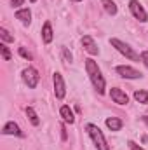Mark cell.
Masks as SVG:
<instances>
[{"instance_id":"obj_1","label":"cell","mask_w":148,"mask_h":150,"mask_svg":"<svg viewBox=\"0 0 148 150\" xmlns=\"http://www.w3.org/2000/svg\"><path fill=\"white\" fill-rule=\"evenodd\" d=\"M85 72L89 75V79H91L94 89H96L99 94H105V79H103L101 70H99V67H98V63H96L94 59H91V58L85 59Z\"/></svg>"},{"instance_id":"obj_2","label":"cell","mask_w":148,"mask_h":150,"mask_svg":"<svg viewBox=\"0 0 148 150\" xmlns=\"http://www.w3.org/2000/svg\"><path fill=\"white\" fill-rule=\"evenodd\" d=\"M85 131L89 133L92 143L96 145L98 150H110L108 149V143H106V138H105V134H103V131H101L96 124H87V126H85Z\"/></svg>"},{"instance_id":"obj_3","label":"cell","mask_w":148,"mask_h":150,"mask_svg":"<svg viewBox=\"0 0 148 150\" xmlns=\"http://www.w3.org/2000/svg\"><path fill=\"white\" fill-rule=\"evenodd\" d=\"M110 44L120 52V54H124L127 59H132V61H140V59H141L140 54H136V52L132 51V47H129V44H125V42H122V40H118V38H111Z\"/></svg>"},{"instance_id":"obj_4","label":"cell","mask_w":148,"mask_h":150,"mask_svg":"<svg viewBox=\"0 0 148 150\" xmlns=\"http://www.w3.org/2000/svg\"><path fill=\"white\" fill-rule=\"evenodd\" d=\"M23 80H25V84L30 87V89H35L38 84V80H40V75L35 68H32V67H28V68H25L23 70Z\"/></svg>"},{"instance_id":"obj_5","label":"cell","mask_w":148,"mask_h":150,"mask_svg":"<svg viewBox=\"0 0 148 150\" xmlns=\"http://www.w3.org/2000/svg\"><path fill=\"white\" fill-rule=\"evenodd\" d=\"M129 9H131L132 16H134L138 21H141V23H147V21H148L147 11L143 9V5H141L138 0H131V2H129Z\"/></svg>"},{"instance_id":"obj_6","label":"cell","mask_w":148,"mask_h":150,"mask_svg":"<svg viewBox=\"0 0 148 150\" xmlns=\"http://www.w3.org/2000/svg\"><path fill=\"white\" fill-rule=\"evenodd\" d=\"M52 82H54V94L58 100H63L65 94H66V86H65V80H63V75L56 74L52 75Z\"/></svg>"},{"instance_id":"obj_7","label":"cell","mask_w":148,"mask_h":150,"mask_svg":"<svg viewBox=\"0 0 148 150\" xmlns=\"http://www.w3.org/2000/svg\"><path fill=\"white\" fill-rule=\"evenodd\" d=\"M115 70H117V74L120 75V77H124V79H140L141 77V72H138L136 68L127 67V65H120Z\"/></svg>"},{"instance_id":"obj_8","label":"cell","mask_w":148,"mask_h":150,"mask_svg":"<svg viewBox=\"0 0 148 150\" xmlns=\"http://www.w3.org/2000/svg\"><path fill=\"white\" fill-rule=\"evenodd\" d=\"M110 96H111V100H113L115 103H118V105H127V103H129L127 94H125L122 89H118V87H111Z\"/></svg>"},{"instance_id":"obj_9","label":"cell","mask_w":148,"mask_h":150,"mask_svg":"<svg viewBox=\"0 0 148 150\" xmlns=\"http://www.w3.org/2000/svg\"><path fill=\"white\" fill-rule=\"evenodd\" d=\"M82 45H84V49L91 54V56H96L98 52H99V49H98V45H96V42H94V38L91 37V35H85V37H82Z\"/></svg>"},{"instance_id":"obj_10","label":"cell","mask_w":148,"mask_h":150,"mask_svg":"<svg viewBox=\"0 0 148 150\" xmlns=\"http://www.w3.org/2000/svg\"><path fill=\"white\" fill-rule=\"evenodd\" d=\"M2 134H14V136H23V133H21V129H19V126H18L16 122H7V124L4 126V129H2Z\"/></svg>"},{"instance_id":"obj_11","label":"cell","mask_w":148,"mask_h":150,"mask_svg":"<svg viewBox=\"0 0 148 150\" xmlns=\"http://www.w3.org/2000/svg\"><path fill=\"white\" fill-rule=\"evenodd\" d=\"M16 18L23 23V25H30L32 23V12H30V9H18L16 11Z\"/></svg>"},{"instance_id":"obj_12","label":"cell","mask_w":148,"mask_h":150,"mask_svg":"<svg viewBox=\"0 0 148 150\" xmlns=\"http://www.w3.org/2000/svg\"><path fill=\"white\" fill-rule=\"evenodd\" d=\"M42 38H44V44H51L52 42V26H51L49 21L42 28Z\"/></svg>"},{"instance_id":"obj_13","label":"cell","mask_w":148,"mask_h":150,"mask_svg":"<svg viewBox=\"0 0 148 150\" xmlns=\"http://www.w3.org/2000/svg\"><path fill=\"white\" fill-rule=\"evenodd\" d=\"M106 127L111 131H120L122 129V120L117 119V117H108L106 119Z\"/></svg>"},{"instance_id":"obj_14","label":"cell","mask_w":148,"mask_h":150,"mask_svg":"<svg viewBox=\"0 0 148 150\" xmlns=\"http://www.w3.org/2000/svg\"><path fill=\"white\" fill-rule=\"evenodd\" d=\"M59 113H61V117H63V120L65 122H70V124H73L75 122V117H73V112L70 110V107H61V110H59Z\"/></svg>"},{"instance_id":"obj_15","label":"cell","mask_w":148,"mask_h":150,"mask_svg":"<svg viewBox=\"0 0 148 150\" xmlns=\"http://www.w3.org/2000/svg\"><path fill=\"white\" fill-rule=\"evenodd\" d=\"M101 5L105 7V11H106L108 14H111V16L117 14V5H115L113 0H101Z\"/></svg>"},{"instance_id":"obj_16","label":"cell","mask_w":148,"mask_h":150,"mask_svg":"<svg viewBox=\"0 0 148 150\" xmlns=\"http://www.w3.org/2000/svg\"><path fill=\"white\" fill-rule=\"evenodd\" d=\"M134 100L138 101V103H148V93L145 91V89H140V91H136L134 93Z\"/></svg>"},{"instance_id":"obj_17","label":"cell","mask_w":148,"mask_h":150,"mask_svg":"<svg viewBox=\"0 0 148 150\" xmlns=\"http://www.w3.org/2000/svg\"><path fill=\"white\" fill-rule=\"evenodd\" d=\"M26 115L30 117V122H32L33 126H38V124H40V119H38L37 112H35L32 107H28V108H26Z\"/></svg>"},{"instance_id":"obj_18","label":"cell","mask_w":148,"mask_h":150,"mask_svg":"<svg viewBox=\"0 0 148 150\" xmlns=\"http://www.w3.org/2000/svg\"><path fill=\"white\" fill-rule=\"evenodd\" d=\"M0 52H2V58H4L5 61H9V59H11V51L5 47V42H2V44H0Z\"/></svg>"},{"instance_id":"obj_19","label":"cell","mask_w":148,"mask_h":150,"mask_svg":"<svg viewBox=\"0 0 148 150\" xmlns=\"http://www.w3.org/2000/svg\"><path fill=\"white\" fill-rule=\"evenodd\" d=\"M0 37H2L4 42H14V37L9 35V32H7L5 28H0Z\"/></svg>"},{"instance_id":"obj_20","label":"cell","mask_w":148,"mask_h":150,"mask_svg":"<svg viewBox=\"0 0 148 150\" xmlns=\"http://www.w3.org/2000/svg\"><path fill=\"white\" fill-rule=\"evenodd\" d=\"M61 52H63V59H65V63H72V52H68L66 47H63Z\"/></svg>"},{"instance_id":"obj_21","label":"cell","mask_w":148,"mask_h":150,"mask_svg":"<svg viewBox=\"0 0 148 150\" xmlns=\"http://www.w3.org/2000/svg\"><path fill=\"white\" fill-rule=\"evenodd\" d=\"M19 54H21V56H23L25 59H28V61L32 59V54H30V52H28V51H26L25 47H19Z\"/></svg>"},{"instance_id":"obj_22","label":"cell","mask_w":148,"mask_h":150,"mask_svg":"<svg viewBox=\"0 0 148 150\" xmlns=\"http://www.w3.org/2000/svg\"><path fill=\"white\" fill-rule=\"evenodd\" d=\"M127 145H129V149H131V150H143L141 147H138L134 142H127Z\"/></svg>"},{"instance_id":"obj_23","label":"cell","mask_w":148,"mask_h":150,"mask_svg":"<svg viewBox=\"0 0 148 150\" xmlns=\"http://www.w3.org/2000/svg\"><path fill=\"white\" fill-rule=\"evenodd\" d=\"M141 61L145 63L148 67V51H145V52H141Z\"/></svg>"},{"instance_id":"obj_24","label":"cell","mask_w":148,"mask_h":150,"mask_svg":"<svg viewBox=\"0 0 148 150\" xmlns=\"http://www.w3.org/2000/svg\"><path fill=\"white\" fill-rule=\"evenodd\" d=\"M23 2H25V0H11V4H12L14 7H19V5H23Z\"/></svg>"},{"instance_id":"obj_25","label":"cell","mask_w":148,"mask_h":150,"mask_svg":"<svg viewBox=\"0 0 148 150\" xmlns=\"http://www.w3.org/2000/svg\"><path fill=\"white\" fill-rule=\"evenodd\" d=\"M61 138H63V140L68 138V136H66V129H65V126H61Z\"/></svg>"},{"instance_id":"obj_26","label":"cell","mask_w":148,"mask_h":150,"mask_svg":"<svg viewBox=\"0 0 148 150\" xmlns=\"http://www.w3.org/2000/svg\"><path fill=\"white\" fill-rule=\"evenodd\" d=\"M143 120H145V124L148 126V115H145V117H143Z\"/></svg>"},{"instance_id":"obj_27","label":"cell","mask_w":148,"mask_h":150,"mask_svg":"<svg viewBox=\"0 0 148 150\" xmlns=\"http://www.w3.org/2000/svg\"><path fill=\"white\" fill-rule=\"evenodd\" d=\"M30 2H32V4H33V2H37V0H30Z\"/></svg>"},{"instance_id":"obj_28","label":"cell","mask_w":148,"mask_h":150,"mask_svg":"<svg viewBox=\"0 0 148 150\" xmlns=\"http://www.w3.org/2000/svg\"><path fill=\"white\" fill-rule=\"evenodd\" d=\"M73 2H80V0H73Z\"/></svg>"}]
</instances>
